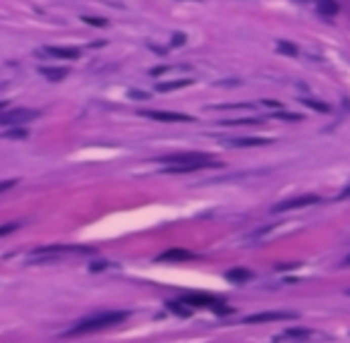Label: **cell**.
<instances>
[{"mask_svg": "<svg viewBox=\"0 0 350 343\" xmlns=\"http://www.w3.org/2000/svg\"><path fill=\"white\" fill-rule=\"evenodd\" d=\"M82 19L86 22V24H92V27H106V24H108V22L101 19V17H82Z\"/></svg>", "mask_w": 350, "mask_h": 343, "instance_id": "44dd1931", "label": "cell"}, {"mask_svg": "<svg viewBox=\"0 0 350 343\" xmlns=\"http://www.w3.org/2000/svg\"><path fill=\"white\" fill-rule=\"evenodd\" d=\"M38 72L43 74V77H48V80H53V82L67 77V70H65V67H41Z\"/></svg>", "mask_w": 350, "mask_h": 343, "instance_id": "4fadbf2b", "label": "cell"}, {"mask_svg": "<svg viewBox=\"0 0 350 343\" xmlns=\"http://www.w3.org/2000/svg\"><path fill=\"white\" fill-rule=\"evenodd\" d=\"M317 10L322 17H333L338 12V3L336 0H317Z\"/></svg>", "mask_w": 350, "mask_h": 343, "instance_id": "7c38bea8", "label": "cell"}, {"mask_svg": "<svg viewBox=\"0 0 350 343\" xmlns=\"http://www.w3.org/2000/svg\"><path fill=\"white\" fill-rule=\"evenodd\" d=\"M187 259H194V254L190 250H183V247H173V250L156 257V262H187Z\"/></svg>", "mask_w": 350, "mask_h": 343, "instance_id": "9c48e42d", "label": "cell"}, {"mask_svg": "<svg viewBox=\"0 0 350 343\" xmlns=\"http://www.w3.org/2000/svg\"><path fill=\"white\" fill-rule=\"evenodd\" d=\"M231 146H264L269 144V139L264 137H235V139H228Z\"/></svg>", "mask_w": 350, "mask_h": 343, "instance_id": "8fae6325", "label": "cell"}, {"mask_svg": "<svg viewBox=\"0 0 350 343\" xmlns=\"http://www.w3.org/2000/svg\"><path fill=\"white\" fill-rule=\"evenodd\" d=\"M127 317L129 312H125V310H103V312H96V315L79 319L65 336H82V334H94V331H103V329L122 324Z\"/></svg>", "mask_w": 350, "mask_h": 343, "instance_id": "7a4b0ae2", "label": "cell"}, {"mask_svg": "<svg viewBox=\"0 0 350 343\" xmlns=\"http://www.w3.org/2000/svg\"><path fill=\"white\" fill-rule=\"evenodd\" d=\"M276 48H278V51H281V53L290 55V58H295V55L300 53V51H297V46H295V44H290V41H286V39H281V41H278V44H276Z\"/></svg>", "mask_w": 350, "mask_h": 343, "instance_id": "2e32d148", "label": "cell"}, {"mask_svg": "<svg viewBox=\"0 0 350 343\" xmlns=\"http://www.w3.org/2000/svg\"><path fill=\"white\" fill-rule=\"evenodd\" d=\"M247 279H252V271H245V269L228 271V281H247Z\"/></svg>", "mask_w": 350, "mask_h": 343, "instance_id": "ac0fdd59", "label": "cell"}, {"mask_svg": "<svg viewBox=\"0 0 350 343\" xmlns=\"http://www.w3.org/2000/svg\"><path fill=\"white\" fill-rule=\"evenodd\" d=\"M312 329H304V326H288L283 331V338H293V341H307V338H314Z\"/></svg>", "mask_w": 350, "mask_h": 343, "instance_id": "30bf717a", "label": "cell"}, {"mask_svg": "<svg viewBox=\"0 0 350 343\" xmlns=\"http://www.w3.org/2000/svg\"><path fill=\"white\" fill-rule=\"evenodd\" d=\"M274 118H281V120H297V113H274Z\"/></svg>", "mask_w": 350, "mask_h": 343, "instance_id": "603a6c76", "label": "cell"}, {"mask_svg": "<svg viewBox=\"0 0 350 343\" xmlns=\"http://www.w3.org/2000/svg\"><path fill=\"white\" fill-rule=\"evenodd\" d=\"M27 135H29V132L24 130V127H15V130H8L3 137H8V139H24Z\"/></svg>", "mask_w": 350, "mask_h": 343, "instance_id": "d6986e66", "label": "cell"}, {"mask_svg": "<svg viewBox=\"0 0 350 343\" xmlns=\"http://www.w3.org/2000/svg\"><path fill=\"white\" fill-rule=\"evenodd\" d=\"M297 319L295 312H283V310H278V312H257V315H249L245 317L242 322L245 324H264V322H293Z\"/></svg>", "mask_w": 350, "mask_h": 343, "instance_id": "5b68a950", "label": "cell"}, {"mask_svg": "<svg viewBox=\"0 0 350 343\" xmlns=\"http://www.w3.org/2000/svg\"><path fill=\"white\" fill-rule=\"evenodd\" d=\"M180 44H185V34H175V36H173V46H180Z\"/></svg>", "mask_w": 350, "mask_h": 343, "instance_id": "d4e9b609", "label": "cell"}, {"mask_svg": "<svg viewBox=\"0 0 350 343\" xmlns=\"http://www.w3.org/2000/svg\"><path fill=\"white\" fill-rule=\"evenodd\" d=\"M300 3H304V0H300Z\"/></svg>", "mask_w": 350, "mask_h": 343, "instance_id": "f546056e", "label": "cell"}, {"mask_svg": "<svg viewBox=\"0 0 350 343\" xmlns=\"http://www.w3.org/2000/svg\"><path fill=\"white\" fill-rule=\"evenodd\" d=\"M43 55H51V58H63V60H77L79 58V51L72 48V46H46L41 48Z\"/></svg>", "mask_w": 350, "mask_h": 343, "instance_id": "ba28073f", "label": "cell"}, {"mask_svg": "<svg viewBox=\"0 0 350 343\" xmlns=\"http://www.w3.org/2000/svg\"><path fill=\"white\" fill-rule=\"evenodd\" d=\"M343 266H350V254L345 257V259H343Z\"/></svg>", "mask_w": 350, "mask_h": 343, "instance_id": "83f0119b", "label": "cell"}, {"mask_svg": "<svg viewBox=\"0 0 350 343\" xmlns=\"http://www.w3.org/2000/svg\"><path fill=\"white\" fill-rule=\"evenodd\" d=\"M348 295H350V290H348Z\"/></svg>", "mask_w": 350, "mask_h": 343, "instance_id": "4dcf8cb0", "label": "cell"}, {"mask_svg": "<svg viewBox=\"0 0 350 343\" xmlns=\"http://www.w3.org/2000/svg\"><path fill=\"white\" fill-rule=\"evenodd\" d=\"M312 204H319V195H297V197H288V199H283V202L274 204L271 211H274V214H286V211L312 207Z\"/></svg>", "mask_w": 350, "mask_h": 343, "instance_id": "277c9868", "label": "cell"}, {"mask_svg": "<svg viewBox=\"0 0 350 343\" xmlns=\"http://www.w3.org/2000/svg\"><path fill=\"white\" fill-rule=\"evenodd\" d=\"M192 80H175V82H158L156 91H170V89H180V87H190Z\"/></svg>", "mask_w": 350, "mask_h": 343, "instance_id": "5bb4252c", "label": "cell"}, {"mask_svg": "<svg viewBox=\"0 0 350 343\" xmlns=\"http://www.w3.org/2000/svg\"><path fill=\"white\" fill-rule=\"evenodd\" d=\"M3 108H5V101H0V110H3Z\"/></svg>", "mask_w": 350, "mask_h": 343, "instance_id": "f1b7e54d", "label": "cell"}, {"mask_svg": "<svg viewBox=\"0 0 350 343\" xmlns=\"http://www.w3.org/2000/svg\"><path fill=\"white\" fill-rule=\"evenodd\" d=\"M38 113L36 110H27V108H17V110H0V125H22V123H29L34 120Z\"/></svg>", "mask_w": 350, "mask_h": 343, "instance_id": "8992f818", "label": "cell"}, {"mask_svg": "<svg viewBox=\"0 0 350 343\" xmlns=\"http://www.w3.org/2000/svg\"><path fill=\"white\" fill-rule=\"evenodd\" d=\"M348 197H350V185H348V187H345V190L341 192V195H338V199H348Z\"/></svg>", "mask_w": 350, "mask_h": 343, "instance_id": "4316f807", "label": "cell"}, {"mask_svg": "<svg viewBox=\"0 0 350 343\" xmlns=\"http://www.w3.org/2000/svg\"><path fill=\"white\" fill-rule=\"evenodd\" d=\"M168 310H170V312H175V315H183V317H187L190 312H192V310H190V305H185L183 300H170V302H168Z\"/></svg>", "mask_w": 350, "mask_h": 343, "instance_id": "9a60e30c", "label": "cell"}, {"mask_svg": "<svg viewBox=\"0 0 350 343\" xmlns=\"http://www.w3.org/2000/svg\"><path fill=\"white\" fill-rule=\"evenodd\" d=\"M158 161L166 166V173H194L204 168H216L218 159L204 151H183V154H168L161 156Z\"/></svg>", "mask_w": 350, "mask_h": 343, "instance_id": "6da1fadb", "label": "cell"}, {"mask_svg": "<svg viewBox=\"0 0 350 343\" xmlns=\"http://www.w3.org/2000/svg\"><path fill=\"white\" fill-rule=\"evenodd\" d=\"M17 228H19V223H5V226H0V238L12 233V231H17Z\"/></svg>", "mask_w": 350, "mask_h": 343, "instance_id": "7402d4cb", "label": "cell"}, {"mask_svg": "<svg viewBox=\"0 0 350 343\" xmlns=\"http://www.w3.org/2000/svg\"><path fill=\"white\" fill-rule=\"evenodd\" d=\"M261 123L259 118H231V120H223V125H257Z\"/></svg>", "mask_w": 350, "mask_h": 343, "instance_id": "e0dca14e", "label": "cell"}, {"mask_svg": "<svg viewBox=\"0 0 350 343\" xmlns=\"http://www.w3.org/2000/svg\"><path fill=\"white\" fill-rule=\"evenodd\" d=\"M132 99H147V94L144 91H132Z\"/></svg>", "mask_w": 350, "mask_h": 343, "instance_id": "484cf974", "label": "cell"}, {"mask_svg": "<svg viewBox=\"0 0 350 343\" xmlns=\"http://www.w3.org/2000/svg\"><path fill=\"white\" fill-rule=\"evenodd\" d=\"M304 103L310 106V108H314V110H322V113H329V106L326 103H322V101H314V99H304Z\"/></svg>", "mask_w": 350, "mask_h": 343, "instance_id": "ffe728a7", "label": "cell"}, {"mask_svg": "<svg viewBox=\"0 0 350 343\" xmlns=\"http://www.w3.org/2000/svg\"><path fill=\"white\" fill-rule=\"evenodd\" d=\"M17 185V180H3L0 182V192H5V190H12Z\"/></svg>", "mask_w": 350, "mask_h": 343, "instance_id": "cb8c5ba5", "label": "cell"}, {"mask_svg": "<svg viewBox=\"0 0 350 343\" xmlns=\"http://www.w3.org/2000/svg\"><path fill=\"white\" fill-rule=\"evenodd\" d=\"M139 116L149 118V120H161V123H190V120H192V116L170 113V110H142Z\"/></svg>", "mask_w": 350, "mask_h": 343, "instance_id": "52a82bcc", "label": "cell"}, {"mask_svg": "<svg viewBox=\"0 0 350 343\" xmlns=\"http://www.w3.org/2000/svg\"><path fill=\"white\" fill-rule=\"evenodd\" d=\"M77 252H89L86 247H38L29 254V264L36 262H53V259H60V257H67V254H77Z\"/></svg>", "mask_w": 350, "mask_h": 343, "instance_id": "3957f363", "label": "cell"}]
</instances>
